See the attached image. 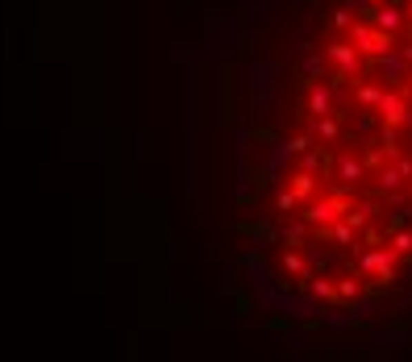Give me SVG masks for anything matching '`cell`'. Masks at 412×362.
Listing matches in <instances>:
<instances>
[{
	"mask_svg": "<svg viewBox=\"0 0 412 362\" xmlns=\"http://www.w3.org/2000/svg\"><path fill=\"white\" fill-rule=\"evenodd\" d=\"M375 26H379V30H395V26H400V13H395V9H379Z\"/></svg>",
	"mask_w": 412,
	"mask_h": 362,
	"instance_id": "cell-7",
	"label": "cell"
},
{
	"mask_svg": "<svg viewBox=\"0 0 412 362\" xmlns=\"http://www.w3.org/2000/svg\"><path fill=\"white\" fill-rule=\"evenodd\" d=\"M325 54L342 67V71H338V79H350V75H354V67H358V50H350L346 42H333V46H325Z\"/></svg>",
	"mask_w": 412,
	"mask_h": 362,
	"instance_id": "cell-3",
	"label": "cell"
},
{
	"mask_svg": "<svg viewBox=\"0 0 412 362\" xmlns=\"http://www.w3.org/2000/svg\"><path fill=\"white\" fill-rule=\"evenodd\" d=\"M308 188H313V175H296V183H291V192H296L300 200L308 196Z\"/></svg>",
	"mask_w": 412,
	"mask_h": 362,
	"instance_id": "cell-9",
	"label": "cell"
},
{
	"mask_svg": "<svg viewBox=\"0 0 412 362\" xmlns=\"http://www.w3.org/2000/svg\"><path fill=\"white\" fill-rule=\"evenodd\" d=\"M333 237H338V241H350V237H354V225H338Z\"/></svg>",
	"mask_w": 412,
	"mask_h": 362,
	"instance_id": "cell-13",
	"label": "cell"
},
{
	"mask_svg": "<svg viewBox=\"0 0 412 362\" xmlns=\"http://www.w3.org/2000/svg\"><path fill=\"white\" fill-rule=\"evenodd\" d=\"M325 108H329V88H317L308 96V112H325Z\"/></svg>",
	"mask_w": 412,
	"mask_h": 362,
	"instance_id": "cell-6",
	"label": "cell"
},
{
	"mask_svg": "<svg viewBox=\"0 0 412 362\" xmlns=\"http://www.w3.org/2000/svg\"><path fill=\"white\" fill-rule=\"evenodd\" d=\"M383 71L395 79V75H404V59H383Z\"/></svg>",
	"mask_w": 412,
	"mask_h": 362,
	"instance_id": "cell-11",
	"label": "cell"
},
{
	"mask_svg": "<svg viewBox=\"0 0 412 362\" xmlns=\"http://www.w3.org/2000/svg\"><path fill=\"white\" fill-rule=\"evenodd\" d=\"M379 96H383V92H379V88H371V83H362V88H358V100H362V104H379Z\"/></svg>",
	"mask_w": 412,
	"mask_h": 362,
	"instance_id": "cell-8",
	"label": "cell"
},
{
	"mask_svg": "<svg viewBox=\"0 0 412 362\" xmlns=\"http://www.w3.org/2000/svg\"><path fill=\"white\" fill-rule=\"evenodd\" d=\"M308 288H313L317 296H333V283H325V279H313V283H308Z\"/></svg>",
	"mask_w": 412,
	"mask_h": 362,
	"instance_id": "cell-12",
	"label": "cell"
},
{
	"mask_svg": "<svg viewBox=\"0 0 412 362\" xmlns=\"http://www.w3.org/2000/svg\"><path fill=\"white\" fill-rule=\"evenodd\" d=\"M354 42H358V50H367V54H387L391 50V30H371V26H354Z\"/></svg>",
	"mask_w": 412,
	"mask_h": 362,
	"instance_id": "cell-1",
	"label": "cell"
},
{
	"mask_svg": "<svg viewBox=\"0 0 412 362\" xmlns=\"http://www.w3.org/2000/svg\"><path fill=\"white\" fill-rule=\"evenodd\" d=\"M408 13H412V5H408Z\"/></svg>",
	"mask_w": 412,
	"mask_h": 362,
	"instance_id": "cell-14",
	"label": "cell"
},
{
	"mask_svg": "<svg viewBox=\"0 0 412 362\" xmlns=\"http://www.w3.org/2000/svg\"><path fill=\"white\" fill-rule=\"evenodd\" d=\"M338 175H342V183H354V179L362 175V163H358V159H346V163L338 167Z\"/></svg>",
	"mask_w": 412,
	"mask_h": 362,
	"instance_id": "cell-5",
	"label": "cell"
},
{
	"mask_svg": "<svg viewBox=\"0 0 412 362\" xmlns=\"http://www.w3.org/2000/svg\"><path fill=\"white\" fill-rule=\"evenodd\" d=\"M304 217H308V221H338V217H342V200H338V196H333V200H321V204L308 208Z\"/></svg>",
	"mask_w": 412,
	"mask_h": 362,
	"instance_id": "cell-4",
	"label": "cell"
},
{
	"mask_svg": "<svg viewBox=\"0 0 412 362\" xmlns=\"http://www.w3.org/2000/svg\"><path fill=\"white\" fill-rule=\"evenodd\" d=\"M379 117L387 121V125H404V121H412L408 104H404L400 96H391V92H383V96H379Z\"/></svg>",
	"mask_w": 412,
	"mask_h": 362,
	"instance_id": "cell-2",
	"label": "cell"
},
{
	"mask_svg": "<svg viewBox=\"0 0 412 362\" xmlns=\"http://www.w3.org/2000/svg\"><path fill=\"white\" fill-rule=\"evenodd\" d=\"M391 250H395V254H408V250H412V237H408V233L391 237Z\"/></svg>",
	"mask_w": 412,
	"mask_h": 362,
	"instance_id": "cell-10",
	"label": "cell"
}]
</instances>
